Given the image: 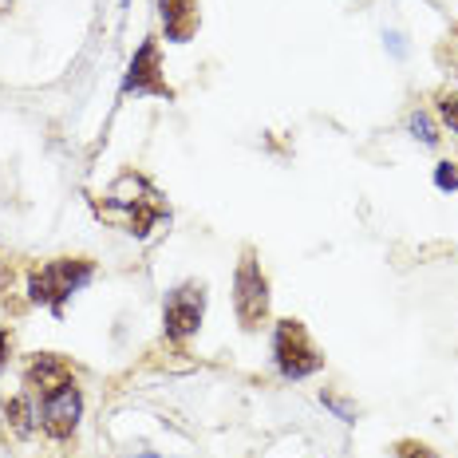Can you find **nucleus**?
Returning <instances> with one entry per match:
<instances>
[{
	"mask_svg": "<svg viewBox=\"0 0 458 458\" xmlns=\"http://www.w3.org/2000/svg\"><path fill=\"white\" fill-rule=\"evenodd\" d=\"M435 186H438V190H454V186H458V170L451 166V162H438V170H435Z\"/></svg>",
	"mask_w": 458,
	"mask_h": 458,
	"instance_id": "nucleus-13",
	"label": "nucleus"
},
{
	"mask_svg": "<svg viewBox=\"0 0 458 458\" xmlns=\"http://www.w3.org/2000/svg\"><path fill=\"white\" fill-rule=\"evenodd\" d=\"M158 13H162V24H166V36L174 44H186L190 32L198 24V13H194V0H158Z\"/></svg>",
	"mask_w": 458,
	"mask_h": 458,
	"instance_id": "nucleus-9",
	"label": "nucleus"
},
{
	"mask_svg": "<svg viewBox=\"0 0 458 458\" xmlns=\"http://www.w3.org/2000/svg\"><path fill=\"white\" fill-rule=\"evenodd\" d=\"M273 356L284 379H304L324 368L320 348L309 340V328L301 320H281L273 332Z\"/></svg>",
	"mask_w": 458,
	"mask_h": 458,
	"instance_id": "nucleus-3",
	"label": "nucleus"
},
{
	"mask_svg": "<svg viewBox=\"0 0 458 458\" xmlns=\"http://www.w3.org/2000/svg\"><path fill=\"white\" fill-rule=\"evenodd\" d=\"M123 91H135V95H162V99H174V91L166 88V80L158 75V44L147 40L135 52V60H131V72L127 80H123Z\"/></svg>",
	"mask_w": 458,
	"mask_h": 458,
	"instance_id": "nucleus-7",
	"label": "nucleus"
},
{
	"mask_svg": "<svg viewBox=\"0 0 458 458\" xmlns=\"http://www.w3.org/2000/svg\"><path fill=\"white\" fill-rule=\"evenodd\" d=\"M4 356H8V332H0V368H4Z\"/></svg>",
	"mask_w": 458,
	"mask_h": 458,
	"instance_id": "nucleus-14",
	"label": "nucleus"
},
{
	"mask_svg": "<svg viewBox=\"0 0 458 458\" xmlns=\"http://www.w3.org/2000/svg\"><path fill=\"white\" fill-rule=\"evenodd\" d=\"M72 364L68 360H60V356H36L32 364H28L24 371V395L28 399H44V395H52L55 387H64V384H72Z\"/></svg>",
	"mask_w": 458,
	"mask_h": 458,
	"instance_id": "nucleus-8",
	"label": "nucleus"
},
{
	"mask_svg": "<svg viewBox=\"0 0 458 458\" xmlns=\"http://www.w3.org/2000/svg\"><path fill=\"white\" fill-rule=\"evenodd\" d=\"M91 276H95L91 261H83V257H64V261H52L28 276V293H32L36 304H47V309L60 317L64 301H68L72 293H80Z\"/></svg>",
	"mask_w": 458,
	"mask_h": 458,
	"instance_id": "nucleus-2",
	"label": "nucleus"
},
{
	"mask_svg": "<svg viewBox=\"0 0 458 458\" xmlns=\"http://www.w3.org/2000/svg\"><path fill=\"white\" fill-rule=\"evenodd\" d=\"M411 131H415V139L427 142V147H435V142H438L435 123H431V114H427V111H415V114H411Z\"/></svg>",
	"mask_w": 458,
	"mask_h": 458,
	"instance_id": "nucleus-10",
	"label": "nucleus"
},
{
	"mask_svg": "<svg viewBox=\"0 0 458 458\" xmlns=\"http://www.w3.org/2000/svg\"><path fill=\"white\" fill-rule=\"evenodd\" d=\"M32 403H36V415H40L44 435H52V438H72L75 435L80 415H83V395H80V387H75V379L64 384V387H55L52 395L32 399Z\"/></svg>",
	"mask_w": 458,
	"mask_h": 458,
	"instance_id": "nucleus-5",
	"label": "nucleus"
},
{
	"mask_svg": "<svg viewBox=\"0 0 458 458\" xmlns=\"http://www.w3.org/2000/svg\"><path fill=\"white\" fill-rule=\"evenodd\" d=\"M395 451H399V458H438L431 446H427V443H415V438H403Z\"/></svg>",
	"mask_w": 458,
	"mask_h": 458,
	"instance_id": "nucleus-12",
	"label": "nucleus"
},
{
	"mask_svg": "<svg viewBox=\"0 0 458 458\" xmlns=\"http://www.w3.org/2000/svg\"><path fill=\"white\" fill-rule=\"evenodd\" d=\"M438 114H443V123L458 135V95H438Z\"/></svg>",
	"mask_w": 458,
	"mask_h": 458,
	"instance_id": "nucleus-11",
	"label": "nucleus"
},
{
	"mask_svg": "<svg viewBox=\"0 0 458 458\" xmlns=\"http://www.w3.org/2000/svg\"><path fill=\"white\" fill-rule=\"evenodd\" d=\"M202 312H206V284H198V281L178 284V289L166 297V309H162L166 336H170V340L194 336L198 324H202Z\"/></svg>",
	"mask_w": 458,
	"mask_h": 458,
	"instance_id": "nucleus-6",
	"label": "nucleus"
},
{
	"mask_svg": "<svg viewBox=\"0 0 458 458\" xmlns=\"http://www.w3.org/2000/svg\"><path fill=\"white\" fill-rule=\"evenodd\" d=\"M95 209H99V217H107V222H119L131 237H147L150 229L170 214L162 194L142 174H119L114 186L107 190V198Z\"/></svg>",
	"mask_w": 458,
	"mask_h": 458,
	"instance_id": "nucleus-1",
	"label": "nucleus"
},
{
	"mask_svg": "<svg viewBox=\"0 0 458 458\" xmlns=\"http://www.w3.org/2000/svg\"><path fill=\"white\" fill-rule=\"evenodd\" d=\"M233 304H237V320L245 328H257L265 317H269V281L261 273V261H257L253 250L242 253L233 273Z\"/></svg>",
	"mask_w": 458,
	"mask_h": 458,
	"instance_id": "nucleus-4",
	"label": "nucleus"
}]
</instances>
